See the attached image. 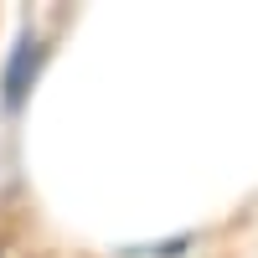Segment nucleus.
Instances as JSON below:
<instances>
[{
	"label": "nucleus",
	"mask_w": 258,
	"mask_h": 258,
	"mask_svg": "<svg viewBox=\"0 0 258 258\" xmlns=\"http://www.w3.org/2000/svg\"><path fill=\"white\" fill-rule=\"evenodd\" d=\"M36 57H41L36 36H26V41L16 47V57H11V73H6V103H21V93H26V78L36 73Z\"/></svg>",
	"instance_id": "obj_1"
}]
</instances>
